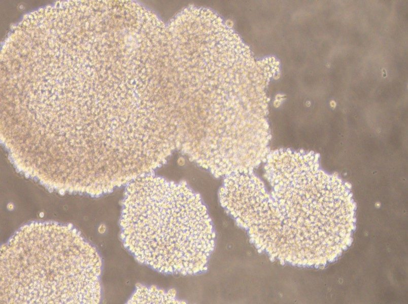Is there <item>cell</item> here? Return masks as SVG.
Segmentation results:
<instances>
[{"instance_id": "obj_2", "label": "cell", "mask_w": 408, "mask_h": 304, "mask_svg": "<svg viewBox=\"0 0 408 304\" xmlns=\"http://www.w3.org/2000/svg\"><path fill=\"white\" fill-rule=\"evenodd\" d=\"M122 215L125 245L141 262L164 272L199 270L200 202L186 185L147 175L126 188Z\"/></svg>"}, {"instance_id": "obj_1", "label": "cell", "mask_w": 408, "mask_h": 304, "mask_svg": "<svg viewBox=\"0 0 408 304\" xmlns=\"http://www.w3.org/2000/svg\"><path fill=\"white\" fill-rule=\"evenodd\" d=\"M72 227L32 222L1 247V303L99 302L100 259Z\"/></svg>"}, {"instance_id": "obj_3", "label": "cell", "mask_w": 408, "mask_h": 304, "mask_svg": "<svg viewBox=\"0 0 408 304\" xmlns=\"http://www.w3.org/2000/svg\"><path fill=\"white\" fill-rule=\"evenodd\" d=\"M105 230H106V227H105V225H103V224H101V225L99 226V229H98V231H99V232L100 233H104V232H105Z\"/></svg>"}, {"instance_id": "obj_4", "label": "cell", "mask_w": 408, "mask_h": 304, "mask_svg": "<svg viewBox=\"0 0 408 304\" xmlns=\"http://www.w3.org/2000/svg\"><path fill=\"white\" fill-rule=\"evenodd\" d=\"M59 192H60V193L61 194H63V193H64V189H60V190H59Z\"/></svg>"}]
</instances>
